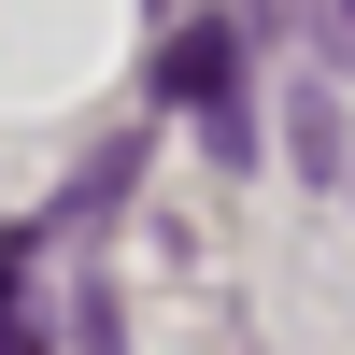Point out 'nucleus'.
<instances>
[{"mask_svg":"<svg viewBox=\"0 0 355 355\" xmlns=\"http://www.w3.org/2000/svg\"><path fill=\"white\" fill-rule=\"evenodd\" d=\"M157 100L171 114H185V128H199V157H227V171H242L256 157V100H242V28H227V15H171V43H157Z\"/></svg>","mask_w":355,"mask_h":355,"instance_id":"1","label":"nucleus"},{"mask_svg":"<svg viewBox=\"0 0 355 355\" xmlns=\"http://www.w3.org/2000/svg\"><path fill=\"white\" fill-rule=\"evenodd\" d=\"M284 157H299L313 185H341V171H355V142H341V100H327V85H299V100H284Z\"/></svg>","mask_w":355,"mask_h":355,"instance_id":"2","label":"nucleus"},{"mask_svg":"<svg viewBox=\"0 0 355 355\" xmlns=\"http://www.w3.org/2000/svg\"><path fill=\"white\" fill-rule=\"evenodd\" d=\"M128 185H142V142H100V157L71 171V199H57V227H71V242H85V227H100V214H114V199H128Z\"/></svg>","mask_w":355,"mask_h":355,"instance_id":"3","label":"nucleus"},{"mask_svg":"<svg viewBox=\"0 0 355 355\" xmlns=\"http://www.w3.org/2000/svg\"><path fill=\"white\" fill-rule=\"evenodd\" d=\"M114 341H128V313H114V284H85L71 299V355H114Z\"/></svg>","mask_w":355,"mask_h":355,"instance_id":"4","label":"nucleus"},{"mask_svg":"<svg viewBox=\"0 0 355 355\" xmlns=\"http://www.w3.org/2000/svg\"><path fill=\"white\" fill-rule=\"evenodd\" d=\"M28 256H43V227H0V313H15V284H28Z\"/></svg>","mask_w":355,"mask_h":355,"instance_id":"5","label":"nucleus"},{"mask_svg":"<svg viewBox=\"0 0 355 355\" xmlns=\"http://www.w3.org/2000/svg\"><path fill=\"white\" fill-rule=\"evenodd\" d=\"M0 355H43V327H28V313H0Z\"/></svg>","mask_w":355,"mask_h":355,"instance_id":"6","label":"nucleus"},{"mask_svg":"<svg viewBox=\"0 0 355 355\" xmlns=\"http://www.w3.org/2000/svg\"><path fill=\"white\" fill-rule=\"evenodd\" d=\"M341 28H355V0H341Z\"/></svg>","mask_w":355,"mask_h":355,"instance_id":"7","label":"nucleus"},{"mask_svg":"<svg viewBox=\"0 0 355 355\" xmlns=\"http://www.w3.org/2000/svg\"><path fill=\"white\" fill-rule=\"evenodd\" d=\"M157 15H171V0H157Z\"/></svg>","mask_w":355,"mask_h":355,"instance_id":"8","label":"nucleus"}]
</instances>
